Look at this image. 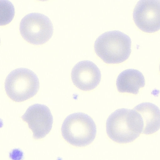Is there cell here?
<instances>
[{
    "mask_svg": "<svg viewBox=\"0 0 160 160\" xmlns=\"http://www.w3.org/2000/svg\"><path fill=\"white\" fill-rule=\"evenodd\" d=\"M143 127L141 115L134 109H118L109 116L106 122L108 136L118 143L133 142L142 133Z\"/></svg>",
    "mask_w": 160,
    "mask_h": 160,
    "instance_id": "6da1fadb",
    "label": "cell"
},
{
    "mask_svg": "<svg viewBox=\"0 0 160 160\" xmlns=\"http://www.w3.org/2000/svg\"><path fill=\"white\" fill-rule=\"evenodd\" d=\"M132 41L126 34L118 31H110L100 36L95 43L96 53L107 64L121 63L131 53Z\"/></svg>",
    "mask_w": 160,
    "mask_h": 160,
    "instance_id": "7a4b0ae2",
    "label": "cell"
},
{
    "mask_svg": "<svg viewBox=\"0 0 160 160\" xmlns=\"http://www.w3.org/2000/svg\"><path fill=\"white\" fill-rule=\"evenodd\" d=\"M61 131L63 138L69 143L81 147L88 145L95 140L96 126L88 115L75 113L65 119Z\"/></svg>",
    "mask_w": 160,
    "mask_h": 160,
    "instance_id": "3957f363",
    "label": "cell"
},
{
    "mask_svg": "<svg viewBox=\"0 0 160 160\" xmlns=\"http://www.w3.org/2000/svg\"><path fill=\"white\" fill-rule=\"evenodd\" d=\"M39 88V80L37 75L25 68L13 70L8 74L5 82L7 94L16 102H22L33 98Z\"/></svg>",
    "mask_w": 160,
    "mask_h": 160,
    "instance_id": "277c9868",
    "label": "cell"
},
{
    "mask_svg": "<svg viewBox=\"0 0 160 160\" xmlns=\"http://www.w3.org/2000/svg\"><path fill=\"white\" fill-rule=\"evenodd\" d=\"M19 29L23 38L30 44L35 45L48 42L54 31L50 19L38 13H31L23 18Z\"/></svg>",
    "mask_w": 160,
    "mask_h": 160,
    "instance_id": "5b68a950",
    "label": "cell"
},
{
    "mask_svg": "<svg viewBox=\"0 0 160 160\" xmlns=\"http://www.w3.org/2000/svg\"><path fill=\"white\" fill-rule=\"evenodd\" d=\"M134 22L143 32L153 33L160 30V0H141L133 12Z\"/></svg>",
    "mask_w": 160,
    "mask_h": 160,
    "instance_id": "8992f818",
    "label": "cell"
},
{
    "mask_svg": "<svg viewBox=\"0 0 160 160\" xmlns=\"http://www.w3.org/2000/svg\"><path fill=\"white\" fill-rule=\"evenodd\" d=\"M21 118L32 130L34 139L44 138L51 130L53 118L49 109L44 104L30 106Z\"/></svg>",
    "mask_w": 160,
    "mask_h": 160,
    "instance_id": "52a82bcc",
    "label": "cell"
},
{
    "mask_svg": "<svg viewBox=\"0 0 160 160\" xmlns=\"http://www.w3.org/2000/svg\"><path fill=\"white\" fill-rule=\"evenodd\" d=\"M71 79L74 84L83 91L95 88L101 80V73L98 67L89 61H81L71 71Z\"/></svg>",
    "mask_w": 160,
    "mask_h": 160,
    "instance_id": "ba28073f",
    "label": "cell"
},
{
    "mask_svg": "<svg viewBox=\"0 0 160 160\" xmlns=\"http://www.w3.org/2000/svg\"><path fill=\"white\" fill-rule=\"evenodd\" d=\"M142 117L143 122L142 133L153 134L160 128V110L151 102H143L134 108Z\"/></svg>",
    "mask_w": 160,
    "mask_h": 160,
    "instance_id": "9c48e42d",
    "label": "cell"
},
{
    "mask_svg": "<svg viewBox=\"0 0 160 160\" xmlns=\"http://www.w3.org/2000/svg\"><path fill=\"white\" fill-rule=\"evenodd\" d=\"M116 84L119 92L137 95L139 89L145 85V80L143 74L139 70L127 69L119 74Z\"/></svg>",
    "mask_w": 160,
    "mask_h": 160,
    "instance_id": "30bf717a",
    "label": "cell"
},
{
    "mask_svg": "<svg viewBox=\"0 0 160 160\" xmlns=\"http://www.w3.org/2000/svg\"></svg>",
    "mask_w": 160,
    "mask_h": 160,
    "instance_id": "8fae6325",
    "label": "cell"
}]
</instances>
